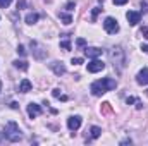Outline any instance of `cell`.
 Returning a JSON list of instances; mask_svg holds the SVG:
<instances>
[{"mask_svg": "<svg viewBox=\"0 0 148 146\" xmlns=\"http://www.w3.org/2000/svg\"><path fill=\"white\" fill-rule=\"evenodd\" d=\"M31 88H33V84H31L29 79H23L19 83V91L21 93H28V91H31Z\"/></svg>", "mask_w": 148, "mask_h": 146, "instance_id": "4fadbf2b", "label": "cell"}, {"mask_svg": "<svg viewBox=\"0 0 148 146\" xmlns=\"http://www.w3.org/2000/svg\"><path fill=\"white\" fill-rule=\"evenodd\" d=\"M100 134H102V129H100V127L93 126V127L90 129V138H91V139H97V138H100Z\"/></svg>", "mask_w": 148, "mask_h": 146, "instance_id": "5bb4252c", "label": "cell"}, {"mask_svg": "<svg viewBox=\"0 0 148 146\" xmlns=\"http://www.w3.org/2000/svg\"><path fill=\"white\" fill-rule=\"evenodd\" d=\"M141 35H143L145 38H148V26L147 28H141Z\"/></svg>", "mask_w": 148, "mask_h": 146, "instance_id": "d4e9b609", "label": "cell"}, {"mask_svg": "<svg viewBox=\"0 0 148 146\" xmlns=\"http://www.w3.org/2000/svg\"><path fill=\"white\" fill-rule=\"evenodd\" d=\"M10 3H12V0H0V7L2 9H7Z\"/></svg>", "mask_w": 148, "mask_h": 146, "instance_id": "ffe728a7", "label": "cell"}, {"mask_svg": "<svg viewBox=\"0 0 148 146\" xmlns=\"http://www.w3.org/2000/svg\"><path fill=\"white\" fill-rule=\"evenodd\" d=\"M100 12H102V9H100V7H95V9H93V16H91V21H95Z\"/></svg>", "mask_w": 148, "mask_h": 146, "instance_id": "d6986e66", "label": "cell"}, {"mask_svg": "<svg viewBox=\"0 0 148 146\" xmlns=\"http://www.w3.org/2000/svg\"><path fill=\"white\" fill-rule=\"evenodd\" d=\"M84 53H86V57H88V59H98V57L102 55V50H100V48L91 46V48H84Z\"/></svg>", "mask_w": 148, "mask_h": 146, "instance_id": "7c38bea8", "label": "cell"}, {"mask_svg": "<svg viewBox=\"0 0 148 146\" xmlns=\"http://www.w3.org/2000/svg\"><path fill=\"white\" fill-rule=\"evenodd\" d=\"M3 134H5V139L7 141H10V143H17V141H21V131H19V126L14 122V120H10V122H7V126H5V129H3Z\"/></svg>", "mask_w": 148, "mask_h": 146, "instance_id": "3957f363", "label": "cell"}, {"mask_svg": "<svg viewBox=\"0 0 148 146\" xmlns=\"http://www.w3.org/2000/svg\"><path fill=\"white\" fill-rule=\"evenodd\" d=\"M131 143H133L131 139H124V141H121V145H131Z\"/></svg>", "mask_w": 148, "mask_h": 146, "instance_id": "4dcf8cb0", "label": "cell"}, {"mask_svg": "<svg viewBox=\"0 0 148 146\" xmlns=\"http://www.w3.org/2000/svg\"><path fill=\"white\" fill-rule=\"evenodd\" d=\"M115 88H117V83H115V79H112V77H103V79H98V81H95V83L91 84L90 91H91L95 96H102L103 93L112 91V89H115Z\"/></svg>", "mask_w": 148, "mask_h": 146, "instance_id": "6da1fadb", "label": "cell"}, {"mask_svg": "<svg viewBox=\"0 0 148 146\" xmlns=\"http://www.w3.org/2000/svg\"><path fill=\"white\" fill-rule=\"evenodd\" d=\"M126 17H127V21H129L131 26H136V24L141 21V14H140V12H134V10H129V12L126 14Z\"/></svg>", "mask_w": 148, "mask_h": 146, "instance_id": "9c48e42d", "label": "cell"}, {"mask_svg": "<svg viewBox=\"0 0 148 146\" xmlns=\"http://www.w3.org/2000/svg\"><path fill=\"white\" fill-rule=\"evenodd\" d=\"M81 122H83V119H81L79 115L69 117V120H67V127H69L71 131H77V129L81 127Z\"/></svg>", "mask_w": 148, "mask_h": 146, "instance_id": "ba28073f", "label": "cell"}, {"mask_svg": "<svg viewBox=\"0 0 148 146\" xmlns=\"http://www.w3.org/2000/svg\"><path fill=\"white\" fill-rule=\"evenodd\" d=\"M103 28H105V31H107L109 35H115V33L119 31V24H117V21H115L114 17H107V19L103 21Z\"/></svg>", "mask_w": 148, "mask_h": 146, "instance_id": "5b68a950", "label": "cell"}, {"mask_svg": "<svg viewBox=\"0 0 148 146\" xmlns=\"http://www.w3.org/2000/svg\"><path fill=\"white\" fill-rule=\"evenodd\" d=\"M60 46H62L66 52H69V50H71V43H69V38H67V35H66V36H64V40L60 41Z\"/></svg>", "mask_w": 148, "mask_h": 146, "instance_id": "ac0fdd59", "label": "cell"}, {"mask_svg": "<svg viewBox=\"0 0 148 146\" xmlns=\"http://www.w3.org/2000/svg\"><path fill=\"white\" fill-rule=\"evenodd\" d=\"M147 95H148V91H147Z\"/></svg>", "mask_w": 148, "mask_h": 146, "instance_id": "e575fe53", "label": "cell"}, {"mask_svg": "<svg viewBox=\"0 0 148 146\" xmlns=\"http://www.w3.org/2000/svg\"><path fill=\"white\" fill-rule=\"evenodd\" d=\"M29 46H31V53H33V57H35L36 60H43V59H47L48 52L45 50V46H43V45H40V43L35 41V40H31Z\"/></svg>", "mask_w": 148, "mask_h": 146, "instance_id": "277c9868", "label": "cell"}, {"mask_svg": "<svg viewBox=\"0 0 148 146\" xmlns=\"http://www.w3.org/2000/svg\"><path fill=\"white\" fill-rule=\"evenodd\" d=\"M53 96H55V98H60V96H62V95H60V89H53Z\"/></svg>", "mask_w": 148, "mask_h": 146, "instance_id": "484cf974", "label": "cell"}, {"mask_svg": "<svg viewBox=\"0 0 148 146\" xmlns=\"http://www.w3.org/2000/svg\"><path fill=\"white\" fill-rule=\"evenodd\" d=\"M109 59H110L114 69H117V72H121L126 67V52L122 46H114L109 50Z\"/></svg>", "mask_w": 148, "mask_h": 146, "instance_id": "7a4b0ae2", "label": "cell"}, {"mask_svg": "<svg viewBox=\"0 0 148 146\" xmlns=\"http://www.w3.org/2000/svg\"><path fill=\"white\" fill-rule=\"evenodd\" d=\"M105 69V64L102 62V60H98V59H93L90 64H88V72H100V71H103Z\"/></svg>", "mask_w": 148, "mask_h": 146, "instance_id": "8992f818", "label": "cell"}, {"mask_svg": "<svg viewBox=\"0 0 148 146\" xmlns=\"http://www.w3.org/2000/svg\"><path fill=\"white\" fill-rule=\"evenodd\" d=\"M38 19H40V16H38L36 12H29V14L26 16V23H28V24H35Z\"/></svg>", "mask_w": 148, "mask_h": 146, "instance_id": "9a60e30c", "label": "cell"}, {"mask_svg": "<svg viewBox=\"0 0 148 146\" xmlns=\"http://www.w3.org/2000/svg\"><path fill=\"white\" fill-rule=\"evenodd\" d=\"M50 65V69L55 72V76H64L66 74V65L62 64V62H59V60H55V62H52V64H48Z\"/></svg>", "mask_w": 148, "mask_h": 146, "instance_id": "52a82bcc", "label": "cell"}, {"mask_svg": "<svg viewBox=\"0 0 148 146\" xmlns=\"http://www.w3.org/2000/svg\"><path fill=\"white\" fill-rule=\"evenodd\" d=\"M40 113H41V107H40V105H36V103H29V105H28V115H29L31 119L38 117Z\"/></svg>", "mask_w": 148, "mask_h": 146, "instance_id": "8fae6325", "label": "cell"}, {"mask_svg": "<svg viewBox=\"0 0 148 146\" xmlns=\"http://www.w3.org/2000/svg\"><path fill=\"white\" fill-rule=\"evenodd\" d=\"M141 7L145 9V12H148V5H147V3H145V2H141Z\"/></svg>", "mask_w": 148, "mask_h": 146, "instance_id": "1f68e13d", "label": "cell"}, {"mask_svg": "<svg viewBox=\"0 0 148 146\" xmlns=\"http://www.w3.org/2000/svg\"><path fill=\"white\" fill-rule=\"evenodd\" d=\"M141 50H143V53H148V45H141Z\"/></svg>", "mask_w": 148, "mask_h": 146, "instance_id": "83f0119b", "label": "cell"}, {"mask_svg": "<svg viewBox=\"0 0 148 146\" xmlns=\"http://www.w3.org/2000/svg\"><path fill=\"white\" fill-rule=\"evenodd\" d=\"M74 5H76L74 2H69V3L66 5V9H67V10H73V7H74Z\"/></svg>", "mask_w": 148, "mask_h": 146, "instance_id": "4316f807", "label": "cell"}, {"mask_svg": "<svg viewBox=\"0 0 148 146\" xmlns=\"http://www.w3.org/2000/svg\"><path fill=\"white\" fill-rule=\"evenodd\" d=\"M71 62H73L74 65H79V64H83V59H79V57H76V59H73Z\"/></svg>", "mask_w": 148, "mask_h": 146, "instance_id": "603a6c76", "label": "cell"}, {"mask_svg": "<svg viewBox=\"0 0 148 146\" xmlns=\"http://www.w3.org/2000/svg\"><path fill=\"white\" fill-rule=\"evenodd\" d=\"M0 91H2V81H0Z\"/></svg>", "mask_w": 148, "mask_h": 146, "instance_id": "836d02e7", "label": "cell"}, {"mask_svg": "<svg viewBox=\"0 0 148 146\" xmlns=\"http://www.w3.org/2000/svg\"><path fill=\"white\" fill-rule=\"evenodd\" d=\"M59 17H60V21H62L64 24H71V23H73L71 14H64V12H60V14H59Z\"/></svg>", "mask_w": 148, "mask_h": 146, "instance_id": "e0dca14e", "label": "cell"}, {"mask_svg": "<svg viewBox=\"0 0 148 146\" xmlns=\"http://www.w3.org/2000/svg\"><path fill=\"white\" fill-rule=\"evenodd\" d=\"M115 5H124V3H127V0H112Z\"/></svg>", "mask_w": 148, "mask_h": 146, "instance_id": "cb8c5ba5", "label": "cell"}, {"mask_svg": "<svg viewBox=\"0 0 148 146\" xmlns=\"http://www.w3.org/2000/svg\"><path fill=\"white\" fill-rule=\"evenodd\" d=\"M136 108L141 110V108H143V103H140V102H138V103H136Z\"/></svg>", "mask_w": 148, "mask_h": 146, "instance_id": "d6a6232c", "label": "cell"}, {"mask_svg": "<svg viewBox=\"0 0 148 146\" xmlns=\"http://www.w3.org/2000/svg\"><path fill=\"white\" fill-rule=\"evenodd\" d=\"M136 83H138V84H141V86L148 84V67L141 69V71L138 72V76H136Z\"/></svg>", "mask_w": 148, "mask_h": 146, "instance_id": "30bf717a", "label": "cell"}, {"mask_svg": "<svg viewBox=\"0 0 148 146\" xmlns=\"http://www.w3.org/2000/svg\"><path fill=\"white\" fill-rule=\"evenodd\" d=\"M76 45H77V46H84V45H86V41H84L83 38H77V40H76Z\"/></svg>", "mask_w": 148, "mask_h": 146, "instance_id": "7402d4cb", "label": "cell"}, {"mask_svg": "<svg viewBox=\"0 0 148 146\" xmlns=\"http://www.w3.org/2000/svg\"><path fill=\"white\" fill-rule=\"evenodd\" d=\"M14 67H17V69H21V71H28V62L26 60H14Z\"/></svg>", "mask_w": 148, "mask_h": 146, "instance_id": "2e32d148", "label": "cell"}, {"mask_svg": "<svg viewBox=\"0 0 148 146\" xmlns=\"http://www.w3.org/2000/svg\"><path fill=\"white\" fill-rule=\"evenodd\" d=\"M17 53H19V55H26V48H24L23 45H19V46H17Z\"/></svg>", "mask_w": 148, "mask_h": 146, "instance_id": "44dd1931", "label": "cell"}, {"mask_svg": "<svg viewBox=\"0 0 148 146\" xmlns=\"http://www.w3.org/2000/svg\"><path fill=\"white\" fill-rule=\"evenodd\" d=\"M126 102H127V105H129V103H134V102H136V100H134V98H133V96H129V98H127V100H126Z\"/></svg>", "mask_w": 148, "mask_h": 146, "instance_id": "f546056e", "label": "cell"}, {"mask_svg": "<svg viewBox=\"0 0 148 146\" xmlns=\"http://www.w3.org/2000/svg\"><path fill=\"white\" fill-rule=\"evenodd\" d=\"M26 5V2H17V9H23Z\"/></svg>", "mask_w": 148, "mask_h": 146, "instance_id": "f1b7e54d", "label": "cell"}]
</instances>
